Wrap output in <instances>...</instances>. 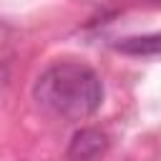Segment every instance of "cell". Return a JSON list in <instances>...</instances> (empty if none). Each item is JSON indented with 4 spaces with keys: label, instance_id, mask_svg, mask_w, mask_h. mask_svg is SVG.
<instances>
[{
    "label": "cell",
    "instance_id": "obj_1",
    "mask_svg": "<svg viewBox=\"0 0 161 161\" xmlns=\"http://www.w3.org/2000/svg\"><path fill=\"white\" fill-rule=\"evenodd\" d=\"M35 101L55 116L80 121L103 101V83L83 63H55L40 73L33 88Z\"/></svg>",
    "mask_w": 161,
    "mask_h": 161
},
{
    "label": "cell",
    "instance_id": "obj_2",
    "mask_svg": "<svg viewBox=\"0 0 161 161\" xmlns=\"http://www.w3.org/2000/svg\"><path fill=\"white\" fill-rule=\"evenodd\" d=\"M106 148V136L96 128H80L73 141H70V148L68 153L78 161H88V158H96L101 151Z\"/></svg>",
    "mask_w": 161,
    "mask_h": 161
},
{
    "label": "cell",
    "instance_id": "obj_3",
    "mask_svg": "<svg viewBox=\"0 0 161 161\" xmlns=\"http://www.w3.org/2000/svg\"><path fill=\"white\" fill-rule=\"evenodd\" d=\"M116 48L128 55H161V33L126 38V40L116 43Z\"/></svg>",
    "mask_w": 161,
    "mask_h": 161
}]
</instances>
